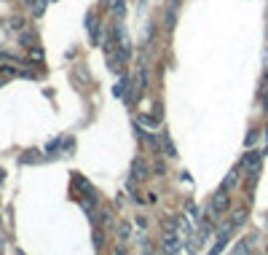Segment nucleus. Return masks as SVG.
Instances as JSON below:
<instances>
[{
  "instance_id": "6e6552de",
  "label": "nucleus",
  "mask_w": 268,
  "mask_h": 255,
  "mask_svg": "<svg viewBox=\"0 0 268 255\" xmlns=\"http://www.w3.org/2000/svg\"><path fill=\"white\" fill-rule=\"evenodd\" d=\"M134 178H145V164H142V161H137V164H134Z\"/></svg>"
},
{
  "instance_id": "9d476101",
  "label": "nucleus",
  "mask_w": 268,
  "mask_h": 255,
  "mask_svg": "<svg viewBox=\"0 0 268 255\" xmlns=\"http://www.w3.org/2000/svg\"><path fill=\"white\" fill-rule=\"evenodd\" d=\"M43 3H46V0H38V5H35V14H43Z\"/></svg>"
},
{
  "instance_id": "f257e3e1",
  "label": "nucleus",
  "mask_w": 268,
  "mask_h": 255,
  "mask_svg": "<svg viewBox=\"0 0 268 255\" xmlns=\"http://www.w3.org/2000/svg\"><path fill=\"white\" fill-rule=\"evenodd\" d=\"M182 247V237L177 231H166V237L161 239V250H164L166 255H177V250Z\"/></svg>"
},
{
  "instance_id": "39448f33",
  "label": "nucleus",
  "mask_w": 268,
  "mask_h": 255,
  "mask_svg": "<svg viewBox=\"0 0 268 255\" xmlns=\"http://www.w3.org/2000/svg\"><path fill=\"white\" fill-rule=\"evenodd\" d=\"M89 35H91V43H100V24H94V16H89Z\"/></svg>"
},
{
  "instance_id": "20e7f679",
  "label": "nucleus",
  "mask_w": 268,
  "mask_h": 255,
  "mask_svg": "<svg viewBox=\"0 0 268 255\" xmlns=\"http://www.w3.org/2000/svg\"><path fill=\"white\" fill-rule=\"evenodd\" d=\"M241 164L250 169V172H258V167H260V153H258V150H250V153L244 156V161H241Z\"/></svg>"
},
{
  "instance_id": "0eeeda50",
  "label": "nucleus",
  "mask_w": 268,
  "mask_h": 255,
  "mask_svg": "<svg viewBox=\"0 0 268 255\" xmlns=\"http://www.w3.org/2000/svg\"><path fill=\"white\" fill-rule=\"evenodd\" d=\"M118 237H121V245L129 242V223H118Z\"/></svg>"
},
{
  "instance_id": "423d86ee",
  "label": "nucleus",
  "mask_w": 268,
  "mask_h": 255,
  "mask_svg": "<svg viewBox=\"0 0 268 255\" xmlns=\"http://www.w3.org/2000/svg\"><path fill=\"white\" fill-rule=\"evenodd\" d=\"M231 255H250V242H247V239H241L239 245L231 250Z\"/></svg>"
},
{
  "instance_id": "f03ea898",
  "label": "nucleus",
  "mask_w": 268,
  "mask_h": 255,
  "mask_svg": "<svg viewBox=\"0 0 268 255\" xmlns=\"http://www.w3.org/2000/svg\"><path fill=\"white\" fill-rule=\"evenodd\" d=\"M225 207H228V188H220V191L212 196V212L214 215H223Z\"/></svg>"
},
{
  "instance_id": "7ed1b4c3",
  "label": "nucleus",
  "mask_w": 268,
  "mask_h": 255,
  "mask_svg": "<svg viewBox=\"0 0 268 255\" xmlns=\"http://www.w3.org/2000/svg\"><path fill=\"white\" fill-rule=\"evenodd\" d=\"M233 228H236V226H233V223H228V226L223 228V231L217 234V242H214V247L209 250V255H220V250L225 247V242H228V237H231V231H233Z\"/></svg>"
},
{
  "instance_id": "1a4fd4ad",
  "label": "nucleus",
  "mask_w": 268,
  "mask_h": 255,
  "mask_svg": "<svg viewBox=\"0 0 268 255\" xmlns=\"http://www.w3.org/2000/svg\"><path fill=\"white\" fill-rule=\"evenodd\" d=\"M113 11L115 14H123V0H113Z\"/></svg>"
}]
</instances>
